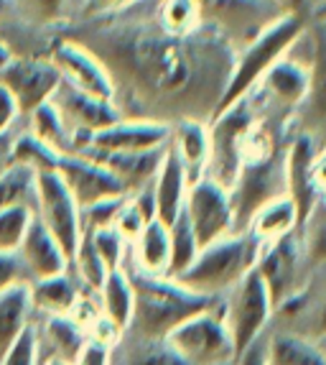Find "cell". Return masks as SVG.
<instances>
[{"instance_id":"obj_50","label":"cell","mask_w":326,"mask_h":365,"mask_svg":"<svg viewBox=\"0 0 326 365\" xmlns=\"http://www.w3.org/2000/svg\"><path fill=\"white\" fill-rule=\"evenodd\" d=\"M316 347H319V350H321V355H324V358H326V332H324V335H321V337H316Z\"/></svg>"},{"instance_id":"obj_5","label":"cell","mask_w":326,"mask_h":365,"mask_svg":"<svg viewBox=\"0 0 326 365\" xmlns=\"http://www.w3.org/2000/svg\"><path fill=\"white\" fill-rule=\"evenodd\" d=\"M222 302V299H219ZM219 302L199 314L184 319L171 329L166 342L182 355L186 365H232L235 363V345L222 319Z\"/></svg>"},{"instance_id":"obj_39","label":"cell","mask_w":326,"mask_h":365,"mask_svg":"<svg viewBox=\"0 0 326 365\" xmlns=\"http://www.w3.org/2000/svg\"><path fill=\"white\" fill-rule=\"evenodd\" d=\"M127 195L120 197H107L100 200L90 207H82V230H100V227H112L117 215H120L122 205H125Z\"/></svg>"},{"instance_id":"obj_19","label":"cell","mask_w":326,"mask_h":365,"mask_svg":"<svg viewBox=\"0 0 326 365\" xmlns=\"http://www.w3.org/2000/svg\"><path fill=\"white\" fill-rule=\"evenodd\" d=\"M189 174L184 169L182 158L174 151V146H166L163 153L161 169H158L156 179H153V200H156V220H161L163 225L169 227L184 210V202H186L189 192Z\"/></svg>"},{"instance_id":"obj_15","label":"cell","mask_w":326,"mask_h":365,"mask_svg":"<svg viewBox=\"0 0 326 365\" xmlns=\"http://www.w3.org/2000/svg\"><path fill=\"white\" fill-rule=\"evenodd\" d=\"M196 3L206 19L232 38L235 46L237 38L245 46L263 26L283 16V11L270 0H196Z\"/></svg>"},{"instance_id":"obj_49","label":"cell","mask_w":326,"mask_h":365,"mask_svg":"<svg viewBox=\"0 0 326 365\" xmlns=\"http://www.w3.org/2000/svg\"><path fill=\"white\" fill-rule=\"evenodd\" d=\"M13 59V54H11V49H8V43L6 41H0V72L6 69V64Z\"/></svg>"},{"instance_id":"obj_33","label":"cell","mask_w":326,"mask_h":365,"mask_svg":"<svg viewBox=\"0 0 326 365\" xmlns=\"http://www.w3.org/2000/svg\"><path fill=\"white\" fill-rule=\"evenodd\" d=\"M169 237H171V258H169V271H166V276L176 279V276H182L184 271L191 266L196 253H199V243H196V235H194L184 210L169 225Z\"/></svg>"},{"instance_id":"obj_32","label":"cell","mask_w":326,"mask_h":365,"mask_svg":"<svg viewBox=\"0 0 326 365\" xmlns=\"http://www.w3.org/2000/svg\"><path fill=\"white\" fill-rule=\"evenodd\" d=\"M33 192H36V171L28 166L13 164L0 174V210L19 205L33 207Z\"/></svg>"},{"instance_id":"obj_24","label":"cell","mask_w":326,"mask_h":365,"mask_svg":"<svg viewBox=\"0 0 326 365\" xmlns=\"http://www.w3.org/2000/svg\"><path fill=\"white\" fill-rule=\"evenodd\" d=\"M28 292H31V307L46 312L48 317V314H69L85 289L79 287L67 271V274L31 281Z\"/></svg>"},{"instance_id":"obj_28","label":"cell","mask_w":326,"mask_h":365,"mask_svg":"<svg viewBox=\"0 0 326 365\" xmlns=\"http://www.w3.org/2000/svg\"><path fill=\"white\" fill-rule=\"evenodd\" d=\"M112 353L120 355L122 365H186L166 340H148L130 332H122Z\"/></svg>"},{"instance_id":"obj_29","label":"cell","mask_w":326,"mask_h":365,"mask_svg":"<svg viewBox=\"0 0 326 365\" xmlns=\"http://www.w3.org/2000/svg\"><path fill=\"white\" fill-rule=\"evenodd\" d=\"M43 335H46L51 358L69 360V363H74L79 358L85 342L90 340L85 329L79 327L69 314H48L46 324H43Z\"/></svg>"},{"instance_id":"obj_3","label":"cell","mask_w":326,"mask_h":365,"mask_svg":"<svg viewBox=\"0 0 326 365\" xmlns=\"http://www.w3.org/2000/svg\"><path fill=\"white\" fill-rule=\"evenodd\" d=\"M306 34V13H283L275 21H270L268 26L255 34L242 51H237L235 67H232L230 82L224 87V95L217 105V113H224V110L235 105L237 100H242L245 95L255 90L263 74L280 59V56L288 54L293 46L298 43V38Z\"/></svg>"},{"instance_id":"obj_45","label":"cell","mask_w":326,"mask_h":365,"mask_svg":"<svg viewBox=\"0 0 326 365\" xmlns=\"http://www.w3.org/2000/svg\"><path fill=\"white\" fill-rule=\"evenodd\" d=\"M138 0H85V16L87 19H102V16H112L117 11L135 6Z\"/></svg>"},{"instance_id":"obj_11","label":"cell","mask_w":326,"mask_h":365,"mask_svg":"<svg viewBox=\"0 0 326 365\" xmlns=\"http://www.w3.org/2000/svg\"><path fill=\"white\" fill-rule=\"evenodd\" d=\"M51 64L59 69L61 82L72 85L74 90L87 92L92 98L110 100V103L117 100L112 74L95 51L87 49V43L74 41V38L56 41L51 49Z\"/></svg>"},{"instance_id":"obj_40","label":"cell","mask_w":326,"mask_h":365,"mask_svg":"<svg viewBox=\"0 0 326 365\" xmlns=\"http://www.w3.org/2000/svg\"><path fill=\"white\" fill-rule=\"evenodd\" d=\"M38 363V335L36 329L26 327L16 342L0 355V365H36Z\"/></svg>"},{"instance_id":"obj_46","label":"cell","mask_w":326,"mask_h":365,"mask_svg":"<svg viewBox=\"0 0 326 365\" xmlns=\"http://www.w3.org/2000/svg\"><path fill=\"white\" fill-rule=\"evenodd\" d=\"M19 115H21V110H19V105H16V100H13V95L8 92L6 85H0V133L11 130Z\"/></svg>"},{"instance_id":"obj_36","label":"cell","mask_w":326,"mask_h":365,"mask_svg":"<svg viewBox=\"0 0 326 365\" xmlns=\"http://www.w3.org/2000/svg\"><path fill=\"white\" fill-rule=\"evenodd\" d=\"M33 217V207L19 205V207L0 210V253H16L23 240L28 222Z\"/></svg>"},{"instance_id":"obj_41","label":"cell","mask_w":326,"mask_h":365,"mask_svg":"<svg viewBox=\"0 0 326 365\" xmlns=\"http://www.w3.org/2000/svg\"><path fill=\"white\" fill-rule=\"evenodd\" d=\"M16 284H31L19 253H0V294Z\"/></svg>"},{"instance_id":"obj_4","label":"cell","mask_w":326,"mask_h":365,"mask_svg":"<svg viewBox=\"0 0 326 365\" xmlns=\"http://www.w3.org/2000/svg\"><path fill=\"white\" fill-rule=\"evenodd\" d=\"M260 250H263V243L253 232H230L199 248L194 263L182 276H176V281L196 294L222 299L253 271Z\"/></svg>"},{"instance_id":"obj_44","label":"cell","mask_w":326,"mask_h":365,"mask_svg":"<svg viewBox=\"0 0 326 365\" xmlns=\"http://www.w3.org/2000/svg\"><path fill=\"white\" fill-rule=\"evenodd\" d=\"M232 365H268V332H263L258 340L250 342V345L237 355Z\"/></svg>"},{"instance_id":"obj_2","label":"cell","mask_w":326,"mask_h":365,"mask_svg":"<svg viewBox=\"0 0 326 365\" xmlns=\"http://www.w3.org/2000/svg\"><path fill=\"white\" fill-rule=\"evenodd\" d=\"M122 271L130 279V287L135 294L133 317L125 332L148 340H166L171 329H176L184 319L209 309L219 302L214 297H204L191 289L182 287L171 276L145 274L125 256Z\"/></svg>"},{"instance_id":"obj_30","label":"cell","mask_w":326,"mask_h":365,"mask_svg":"<svg viewBox=\"0 0 326 365\" xmlns=\"http://www.w3.org/2000/svg\"><path fill=\"white\" fill-rule=\"evenodd\" d=\"M31 123H33V130L31 133L38 135L43 143L54 148L59 153H74V133L69 128V123L64 120V115L59 113L51 100L41 108H36L31 113Z\"/></svg>"},{"instance_id":"obj_51","label":"cell","mask_w":326,"mask_h":365,"mask_svg":"<svg viewBox=\"0 0 326 365\" xmlns=\"http://www.w3.org/2000/svg\"><path fill=\"white\" fill-rule=\"evenodd\" d=\"M43 365H74V363H69V360H61V358H51V355H48V360Z\"/></svg>"},{"instance_id":"obj_52","label":"cell","mask_w":326,"mask_h":365,"mask_svg":"<svg viewBox=\"0 0 326 365\" xmlns=\"http://www.w3.org/2000/svg\"><path fill=\"white\" fill-rule=\"evenodd\" d=\"M6 8H8V0H0V16L6 13Z\"/></svg>"},{"instance_id":"obj_6","label":"cell","mask_w":326,"mask_h":365,"mask_svg":"<svg viewBox=\"0 0 326 365\" xmlns=\"http://www.w3.org/2000/svg\"><path fill=\"white\" fill-rule=\"evenodd\" d=\"M219 309H222V319L235 345V355H240L250 342H255L263 332L270 329L273 302L255 268L224 294Z\"/></svg>"},{"instance_id":"obj_25","label":"cell","mask_w":326,"mask_h":365,"mask_svg":"<svg viewBox=\"0 0 326 365\" xmlns=\"http://www.w3.org/2000/svg\"><path fill=\"white\" fill-rule=\"evenodd\" d=\"M268 365H326V358L308 337L288 329H268Z\"/></svg>"},{"instance_id":"obj_13","label":"cell","mask_w":326,"mask_h":365,"mask_svg":"<svg viewBox=\"0 0 326 365\" xmlns=\"http://www.w3.org/2000/svg\"><path fill=\"white\" fill-rule=\"evenodd\" d=\"M56 174L64 179L67 189L77 200L79 210L90 207L100 200H107V197L127 195V189L122 187L120 179L107 166L100 164L97 158L87 156V153H61Z\"/></svg>"},{"instance_id":"obj_42","label":"cell","mask_w":326,"mask_h":365,"mask_svg":"<svg viewBox=\"0 0 326 365\" xmlns=\"http://www.w3.org/2000/svg\"><path fill=\"white\" fill-rule=\"evenodd\" d=\"M21 6H23L36 21L51 24V21H56L61 16L67 0H21Z\"/></svg>"},{"instance_id":"obj_14","label":"cell","mask_w":326,"mask_h":365,"mask_svg":"<svg viewBox=\"0 0 326 365\" xmlns=\"http://www.w3.org/2000/svg\"><path fill=\"white\" fill-rule=\"evenodd\" d=\"M311 82V69L301 61L280 56L255 85L253 95L263 110H278L280 115L290 118V113L303 108Z\"/></svg>"},{"instance_id":"obj_47","label":"cell","mask_w":326,"mask_h":365,"mask_svg":"<svg viewBox=\"0 0 326 365\" xmlns=\"http://www.w3.org/2000/svg\"><path fill=\"white\" fill-rule=\"evenodd\" d=\"M13 140H16V135H13L11 130L0 133V174H3L8 166H13Z\"/></svg>"},{"instance_id":"obj_48","label":"cell","mask_w":326,"mask_h":365,"mask_svg":"<svg viewBox=\"0 0 326 365\" xmlns=\"http://www.w3.org/2000/svg\"><path fill=\"white\" fill-rule=\"evenodd\" d=\"M270 3H275L283 13H303V6L308 0H270Z\"/></svg>"},{"instance_id":"obj_17","label":"cell","mask_w":326,"mask_h":365,"mask_svg":"<svg viewBox=\"0 0 326 365\" xmlns=\"http://www.w3.org/2000/svg\"><path fill=\"white\" fill-rule=\"evenodd\" d=\"M171 140V125L151 118H125L115 120L107 128L92 133L90 146L85 151L92 153H125V151H151L163 148ZM82 151V153H85Z\"/></svg>"},{"instance_id":"obj_35","label":"cell","mask_w":326,"mask_h":365,"mask_svg":"<svg viewBox=\"0 0 326 365\" xmlns=\"http://www.w3.org/2000/svg\"><path fill=\"white\" fill-rule=\"evenodd\" d=\"M72 263H74V268H77V279L82 281V289H85V292L97 294L102 289L110 268L105 266L100 253H97L95 245H92L90 232L82 230V237H79V245H77V250H74L69 266H72Z\"/></svg>"},{"instance_id":"obj_43","label":"cell","mask_w":326,"mask_h":365,"mask_svg":"<svg viewBox=\"0 0 326 365\" xmlns=\"http://www.w3.org/2000/svg\"><path fill=\"white\" fill-rule=\"evenodd\" d=\"M74 365H112V347L97 340H87Z\"/></svg>"},{"instance_id":"obj_1","label":"cell","mask_w":326,"mask_h":365,"mask_svg":"<svg viewBox=\"0 0 326 365\" xmlns=\"http://www.w3.org/2000/svg\"><path fill=\"white\" fill-rule=\"evenodd\" d=\"M95 21L92 51L110 69L115 92L125 87L145 110L143 118L169 125L214 118L237 59V46L219 26L171 31L158 21L151 0Z\"/></svg>"},{"instance_id":"obj_10","label":"cell","mask_w":326,"mask_h":365,"mask_svg":"<svg viewBox=\"0 0 326 365\" xmlns=\"http://www.w3.org/2000/svg\"><path fill=\"white\" fill-rule=\"evenodd\" d=\"M270 329H288L308 340L326 332V263L308 268L301 292L273 312Z\"/></svg>"},{"instance_id":"obj_38","label":"cell","mask_w":326,"mask_h":365,"mask_svg":"<svg viewBox=\"0 0 326 365\" xmlns=\"http://www.w3.org/2000/svg\"><path fill=\"white\" fill-rule=\"evenodd\" d=\"M85 232H90L92 245H95V250L100 253V258H102V263L110 271H115V268L122 266L130 245L125 243V237L115 227H100V230H85Z\"/></svg>"},{"instance_id":"obj_22","label":"cell","mask_w":326,"mask_h":365,"mask_svg":"<svg viewBox=\"0 0 326 365\" xmlns=\"http://www.w3.org/2000/svg\"><path fill=\"white\" fill-rule=\"evenodd\" d=\"M127 258H130L140 271H145V274L166 276V271H169V258H171L169 227L163 225L161 220H151V222L140 230V235L130 243Z\"/></svg>"},{"instance_id":"obj_12","label":"cell","mask_w":326,"mask_h":365,"mask_svg":"<svg viewBox=\"0 0 326 365\" xmlns=\"http://www.w3.org/2000/svg\"><path fill=\"white\" fill-rule=\"evenodd\" d=\"M0 85L8 87L21 113L31 115L33 110L54 98V92L61 85V74L51 64V59L13 56L6 69L0 72Z\"/></svg>"},{"instance_id":"obj_27","label":"cell","mask_w":326,"mask_h":365,"mask_svg":"<svg viewBox=\"0 0 326 365\" xmlns=\"http://www.w3.org/2000/svg\"><path fill=\"white\" fill-rule=\"evenodd\" d=\"M31 309L33 307H31L28 284H16L0 294V355L28 327Z\"/></svg>"},{"instance_id":"obj_16","label":"cell","mask_w":326,"mask_h":365,"mask_svg":"<svg viewBox=\"0 0 326 365\" xmlns=\"http://www.w3.org/2000/svg\"><path fill=\"white\" fill-rule=\"evenodd\" d=\"M319 146L311 130H298L290 135L285 148V195L293 200L298 210V227L306 225V220L316 210V187H314V161Z\"/></svg>"},{"instance_id":"obj_26","label":"cell","mask_w":326,"mask_h":365,"mask_svg":"<svg viewBox=\"0 0 326 365\" xmlns=\"http://www.w3.org/2000/svg\"><path fill=\"white\" fill-rule=\"evenodd\" d=\"M97 299H100L102 314L107 317L120 332H125L127 324H130V317H133L135 294H133V287H130V279H127V274L122 268L110 271L102 289L97 292Z\"/></svg>"},{"instance_id":"obj_7","label":"cell","mask_w":326,"mask_h":365,"mask_svg":"<svg viewBox=\"0 0 326 365\" xmlns=\"http://www.w3.org/2000/svg\"><path fill=\"white\" fill-rule=\"evenodd\" d=\"M308 268L311 266H308L306 253H303L301 230H293L288 235L278 237V240H273V243L263 245L255 271H258L268 294H270L273 312L301 292Z\"/></svg>"},{"instance_id":"obj_34","label":"cell","mask_w":326,"mask_h":365,"mask_svg":"<svg viewBox=\"0 0 326 365\" xmlns=\"http://www.w3.org/2000/svg\"><path fill=\"white\" fill-rule=\"evenodd\" d=\"M59 158H61L59 151H54V148L48 146V143H43L31 130L16 135V140H13V164L28 166L36 174H41V171H56Z\"/></svg>"},{"instance_id":"obj_20","label":"cell","mask_w":326,"mask_h":365,"mask_svg":"<svg viewBox=\"0 0 326 365\" xmlns=\"http://www.w3.org/2000/svg\"><path fill=\"white\" fill-rule=\"evenodd\" d=\"M169 146V143H166ZM163 148H151V151H125V153H92L85 151L87 156L97 158L100 164L107 166L112 174L122 182V187L127 189V195H133L138 189L148 187V184L156 179L158 169H161Z\"/></svg>"},{"instance_id":"obj_8","label":"cell","mask_w":326,"mask_h":365,"mask_svg":"<svg viewBox=\"0 0 326 365\" xmlns=\"http://www.w3.org/2000/svg\"><path fill=\"white\" fill-rule=\"evenodd\" d=\"M33 212L46 230L56 237V243L72 261L74 250L82 237V210L67 189L64 179L56 171L36 174V192H33Z\"/></svg>"},{"instance_id":"obj_18","label":"cell","mask_w":326,"mask_h":365,"mask_svg":"<svg viewBox=\"0 0 326 365\" xmlns=\"http://www.w3.org/2000/svg\"><path fill=\"white\" fill-rule=\"evenodd\" d=\"M19 258L23 263L26 274H28L31 281H38V279H48V276H59V274H67L69 271V258L67 253L61 250V245L56 243V237L46 230L41 220L31 217L28 222V230H26L23 240L19 245Z\"/></svg>"},{"instance_id":"obj_37","label":"cell","mask_w":326,"mask_h":365,"mask_svg":"<svg viewBox=\"0 0 326 365\" xmlns=\"http://www.w3.org/2000/svg\"><path fill=\"white\" fill-rule=\"evenodd\" d=\"M303 253H306L308 266H319L326 263V210L316 207L306 225L301 227Z\"/></svg>"},{"instance_id":"obj_9","label":"cell","mask_w":326,"mask_h":365,"mask_svg":"<svg viewBox=\"0 0 326 365\" xmlns=\"http://www.w3.org/2000/svg\"><path fill=\"white\" fill-rule=\"evenodd\" d=\"M184 215H186L189 225H191L194 235H196L199 248L235 232V212H232L230 189L217 184L206 174L189 184Z\"/></svg>"},{"instance_id":"obj_31","label":"cell","mask_w":326,"mask_h":365,"mask_svg":"<svg viewBox=\"0 0 326 365\" xmlns=\"http://www.w3.org/2000/svg\"><path fill=\"white\" fill-rule=\"evenodd\" d=\"M311 82L303 108H308L311 118L326 123V29L316 26L314 31V61H311Z\"/></svg>"},{"instance_id":"obj_21","label":"cell","mask_w":326,"mask_h":365,"mask_svg":"<svg viewBox=\"0 0 326 365\" xmlns=\"http://www.w3.org/2000/svg\"><path fill=\"white\" fill-rule=\"evenodd\" d=\"M171 146L182 158L184 169L189 174V182H196L206 174L211 153V135L209 123L196 118H184L171 125Z\"/></svg>"},{"instance_id":"obj_23","label":"cell","mask_w":326,"mask_h":365,"mask_svg":"<svg viewBox=\"0 0 326 365\" xmlns=\"http://www.w3.org/2000/svg\"><path fill=\"white\" fill-rule=\"evenodd\" d=\"M245 230L253 232L263 245L273 243V240H278V237L288 235V232H293V230H301V227H298L296 205H293V200H290L288 195L275 197V200L265 202V205L250 217Z\"/></svg>"}]
</instances>
